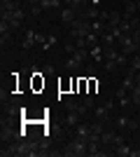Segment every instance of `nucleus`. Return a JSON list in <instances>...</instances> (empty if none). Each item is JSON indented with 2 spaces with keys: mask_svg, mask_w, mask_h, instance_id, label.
<instances>
[{
  "mask_svg": "<svg viewBox=\"0 0 140 157\" xmlns=\"http://www.w3.org/2000/svg\"><path fill=\"white\" fill-rule=\"evenodd\" d=\"M61 150H63V155H66V157H84V155H89V141L75 136L73 141L63 143Z\"/></svg>",
  "mask_w": 140,
  "mask_h": 157,
  "instance_id": "f257e3e1",
  "label": "nucleus"
},
{
  "mask_svg": "<svg viewBox=\"0 0 140 157\" xmlns=\"http://www.w3.org/2000/svg\"><path fill=\"white\" fill-rule=\"evenodd\" d=\"M89 33H91V21L80 19V17H77V19H75L73 24H70V26H68V35H70L73 40L84 38V35H89Z\"/></svg>",
  "mask_w": 140,
  "mask_h": 157,
  "instance_id": "f03ea898",
  "label": "nucleus"
},
{
  "mask_svg": "<svg viewBox=\"0 0 140 157\" xmlns=\"http://www.w3.org/2000/svg\"><path fill=\"white\" fill-rule=\"evenodd\" d=\"M63 108H66V113L75 110V113H80V115H87L89 113V108L84 105V101H80L77 96H68L66 101H63Z\"/></svg>",
  "mask_w": 140,
  "mask_h": 157,
  "instance_id": "7ed1b4c3",
  "label": "nucleus"
},
{
  "mask_svg": "<svg viewBox=\"0 0 140 157\" xmlns=\"http://www.w3.org/2000/svg\"><path fill=\"white\" fill-rule=\"evenodd\" d=\"M59 17H61V21H63L66 26H70V24L77 19V12H75L73 7H66V5H63V10H59Z\"/></svg>",
  "mask_w": 140,
  "mask_h": 157,
  "instance_id": "20e7f679",
  "label": "nucleus"
},
{
  "mask_svg": "<svg viewBox=\"0 0 140 157\" xmlns=\"http://www.w3.org/2000/svg\"><path fill=\"white\" fill-rule=\"evenodd\" d=\"M33 45H38V33L35 31H26L23 33V42H21V47H23V49H33Z\"/></svg>",
  "mask_w": 140,
  "mask_h": 157,
  "instance_id": "39448f33",
  "label": "nucleus"
},
{
  "mask_svg": "<svg viewBox=\"0 0 140 157\" xmlns=\"http://www.w3.org/2000/svg\"><path fill=\"white\" fill-rule=\"evenodd\" d=\"M73 131H75V136H80V138H84V141H89V136H91V124H89V122H80Z\"/></svg>",
  "mask_w": 140,
  "mask_h": 157,
  "instance_id": "423d86ee",
  "label": "nucleus"
},
{
  "mask_svg": "<svg viewBox=\"0 0 140 157\" xmlns=\"http://www.w3.org/2000/svg\"><path fill=\"white\" fill-rule=\"evenodd\" d=\"M80 122H82V115H80V113H75V110L66 113V127H68V129H75Z\"/></svg>",
  "mask_w": 140,
  "mask_h": 157,
  "instance_id": "0eeeda50",
  "label": "nucleus"
},
{
  "mask_svg": "<svg viewBox=\"0 0 140 157\" xmlns=\"http://www.w3.org/2000/svg\"><path fill=\"white\" fill-rule=\"evenodd\" d=\"M114 155H117V157H131V155H133V145L124 141V143H119L117 148H114Z\"/></svg>",
  "mask_w": 140,
  "mask_h": 157,
  "instance_id": "6e6552de",
  "label": "nucleus"
},
{
  "mask_svg": "<svg viewBox=\"0 0 140 157\" xmlns=\"http://www.w3.org/2000/svg\"><path fill=\"white\" fill-rule=\"evenodd\" d=\"M61 5H63V0H40V7L45 10V12H52V10L59 12V10H63Z\"/></svg>",
  "mask_w": 140,
  "mask_h": 157,
  "instance_id": "1a4fd4ad",
  "label": "nucleus"
},
{
  "mask_svg": "<svg viewBox=\"0 0 140 157\" xmlns=\"http://www.w3.org/2000/svg\"><path fill=\"white\" fill-rule=\"evenodd\" d=\"M89 54H91V59L96 61V63H103L105 61V49H103V45H96L89 49Z\"/></svg>",
  "mask_w": 140,
  "mask_h": 157,
  "instance_id": "9d476101",
  "label": "nucleus"
},
{
  "mask_svg": "<svg viewBox=\"0 0 140 157\" xmlns=\"http://www.w3.org/2000/svg\"><path fill=\"white\" fill-rule=\"evenodd\" d=\"M70 56H73L75 61H80L82 66L87 63V59H91V54H89V49H75V52L70 54Z\"/></svg>",
  "mask_w": 140,
  "mask_h": 157,
  "instance_id": "9b49d317",
  "label": "nucleus"
},
{
  "mask_svg": "<svg viewBox=\"0 0 140 157\" xmlns=\"http://www.w3.org/2000/svg\"><path fill=\"white\" fill-rule=\"evenodd\" d=\"M100 45L103 47H117V38H114L110 31H105L103 35H100Z\"/></svg>",
  "mask_w": 140,
  "mask_h": 157,
  "instance_id": "f8f14e48",
  "label": "nucleus"
},
{
  "mask_svg": "<svg viewBox=\"0 0 140 157\" xmlns=\"http://www.w3.org/2000/svg\"><path fill=\"white\" fill-rule=\"evenodd\" d=\"M80 68H82V63H80V61H75L73 56H68V59H66V71H70V73H77Z\"/></svg>",
  "mask_w": 140,
  "mask_h": 157,
  "instance_id": "ddd939ff",
  "label": "nucleus"
},
{
  "mask_svg": "<svg viewBox=\"0 0 140 157\" xmlns=\"http://www.w3.org/2000/svg\"><path fill=\"white\" fill-rule=\"evenodd\" d=\"M91 31H93V33H98V35H103V33L107 31V26H105V21H100V19L91 21Z\"/></svg>",
  "mask_w": 140,
  "mask_h": 157,
  "instance_id": "4468645a",
  "label": "nucleus"
},
{
  "mask_svg": "<svg viewBox=\"0 0 140 157\" xmlns=\"http://www.w3.org/2000/svg\"><path fill=\"white\" fill-rule=\"evenodd\" d=\"M128 71H133V73L140 71V54H135V56L128 59Z\"/></svg>",
  "mask_w": 140,
  "mask_h": 157,
  "instance_id": "2eb2a0df",
  "label": "nucleus"
},
{
  "mask_svg": "<svg viewBox=\"0 0 140 157\" xmlns=\"http://www.w3.org/2000/svg\"><path fill=\"white\" fill-rule=\"evenodd\" d=\"M133 14H138V2L135 0H131L126 5V12H124V17H133Z\"/></svg>",
  "mask_w": 140,
  "mask_h": 157,
  "instance_id": "dca6fc26",
  "label": "nucleus"
},
{
  "mask_svg": "<svg viewBox=\"0 0 140 157\" xmlns=\"http://www.w3.org/2000/svg\"><path fill=\"white\" fill-rule=\"evenodd\" d=\"M82 101H84V105L89 108V113L96 108V98H93V94H84V98H82Z\"/></svg>",
  "mask_w": 140,
  "mask_h": 157,
  "instance_id": "f3484780",
  "label": "nucleus"
},
{
  "mask_svg": "<svg viewBox=\"0 0 140 157\" xmlns=\"http://www.w3.org/2000/svg\"><path fill=\"white\" fill-rule=\"evenodd\" d=\"M54 45H56V35H47V40H45V45H42V49H45V52H49Z\"/></svg>",
  "mask_w": 140,
  "mask_h": 157,
  "instance_id": "a211bd4d",
  "label": "nucleus"
},
{
  "mask_svg": "<svg viewBox=\"0 0 140 157\" xmlns=\"http://www.w3.org/2000/svg\"><path fill=\"white\" fill-rule=\"evenodd\" d=\"M103 66H105V71H107V73H114L119 63H117V61H110V59H105V61H103Z\"/></svg>",
  "mask_w": 140,
  "mask_h": 157,
  "instance_id": "6ab92c4d",
  "label": "nucleus"
},
{
  "mask_svg": "<svg viewBox=\"0 0 140 157\" xmlns=\"http://www.w3.org/2000/svg\"><path fill=\"white\" fill-rule=\"evenodd\" d=\"M54 73H56V66L54 63H45L42 66V75H54Z\"/></svg>",
  "mask_w": 140,
  "mask_h": 157,
  "instance_id": "aec40b11",
  "label": "nucleus"
},
{
  "mask_svg": "<svg viewBox=\"0 0 140 157\" xmlns=\"http://www.w3.org/2000/svg\"><path fill=\"white\" fill-rule=\"evenodd\" d=\"M42 12H45V10H42L40 5H33V7H31V14H33V17H40Z\"/></svg>",
  "mask_w": 140,
  "mask_h": 157,
  "instance_id": "412c9836",
  "label": "nucleus"
},
{
  "mask_svg": "<svg viewBox=\"0 0 140 157\" xmlns=\"http://www.w3.org/2000/svg\"><path fill=\"white\" fill-rule=\"evenodd\" d=\"M75 49H77V45H75V42H68V45L63 47V52H66V54H73Z\"/></svg>",
  "mask_w": 140,
  "mask_h": 157,
  "instance_id": "4be33fe9",
  "label": "nucleus"
},
{
  "mask_svg": "<svg viewBox=\"0 0 140 157\" xmlns=\"http://www.w3.org/2000/svg\"><path fill=\"white\" fill-rule=\"evenodd\" d=\"M131 38H133V42H135V45L140 47V28H135V31L131 33Z\"/></svg>",
  "mask_w": 140,
  "mask_h": 157,
  "instance_id": "5701e85b",
  "label": "nucleus"
},
{
  "mask_svg": "<svg viewBox=\"0 0 140 157\" xmlns=\"http://www.w3.org/2000/svg\"><path fill=\"white\" fill-rule=\"evenodd\" d=\"M23 5H28V7H33V5H40V0H23Z\"/></svg>",
  "mask_w": 140,
  "mask_h": 157,
  "instance_id": "b1692460",
  "label": "nucleus"
}]
</instances>
